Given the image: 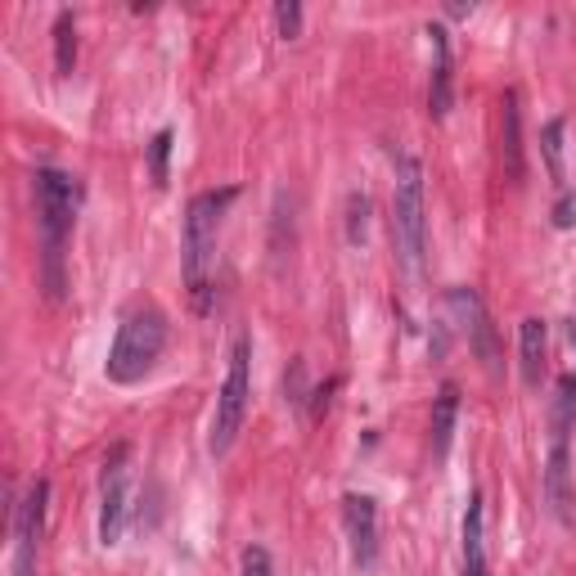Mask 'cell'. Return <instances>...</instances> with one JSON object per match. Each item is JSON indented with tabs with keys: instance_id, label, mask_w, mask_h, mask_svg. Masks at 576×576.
Segmentation results:
<instances>
[{
	"instance_id": "52a82bcc",
	"label": "cell",
	"mask_w": 576,
	"mask_h": 576,
	"mask_svg": "<svg viewBox=\"0 0 576 576\" xmlns=\"http://www.w3.org/2000/svg\"><path fill=\"white\" fill-rule=\"evenodd\" d=\"M131 451L126 446H113L109 459H104V473H100V545L113 550L126 532V487H131Z\"/></svg>"
},
{
	"instance_id": "7c38bea8",
	"label": "cell",
	"mask_w": 576,
	"mask_h": 576,
	"mask_svg": "<svg viewBox=\"0 0 576 576\" xmlns=\"http://www.w3.org/2000/svg\"><path fill=\"white\" fill-rule=\"evenodd\" d=\"M500 163H505L509 185H522L527 154H522V104H518V90H505V100H500Z\"/></svg>"
},
{
	"instance_id": "8992f818",
	"label": "cell",
	"mask_w": 576,
	"mask_h": 576,
	"mask_svg": "<svg viewBox=\"0 0 576 576\" xmlns=\"http://www.w3.org/2000/svg\"><path fill=\"white\" fill-rule=\"evenodd\" d=\"M572 428H576V374L558 378L554 410H550V459H545V500L558 518H567L572 505Z\"/></svg>"
},
{
	"instance_id": "6da1fadb",
	"label": "cell",
	"mask_w": 576,
	"mask_h": 576,
	"mask_svg": "<svg viewBox=\"0 0 576 576\" xmlns=\"http://www.w3.org/2000/svg\"><path fill=\"white\" fill-rule=\"evenodd\" d=\"M32 195H36V225H41V288L51 302H59L68 288V244L77 225L81 185L59 167H36Z\"/></svg>"
},
{
	"instance_id": "277c9868",
	"label": "cell",
	"mask_w": 576,
	"mask_h": 576,
	"mask_svg": "<svg viewBox=\"0 0 576 576\" xmlns=\"http://www.w3.org/2000/svg\"><path fill=\"white\" fill-rule=\"evenodd\" d=\"M253 406V333H234V347H230V365H225V383L217 392V414H212V437L208 451L212 459H225L244 432Z\"/></svg>"
},
{
	"instance_id": "2e32d148",
	"label": "cell",
	"mask_w": 576,
	"mask_h": 576,
	"mask_svg": "<svg viewBox=\"0 0 576 576\" xmlns=\"http://www.w3.org/2000/svg\"><path fill=\"white\" fill-rule=\"evenodd\" d=\"M73 64H77V19H73V10H59V19H55V68H59V77H68Z\"/></svg>"
},
{
	"instance_id": "ba28073f",
	"label": "cell",
	"mask_w": 576,
	"mask_h": 576,
	"mask_svg": "<svg viewBox=\"0 0 576 576\" xmlns=\"http://www.w3.org/2000/svg\"><path fill=\"white\" fill-rule=\"evenodd\" d=\"M45 500H51V483L36 477V483L27 487V496H23V505L14 509V572L10 576H36V545H41Z\"/></svg>"
},
{
	"instance_id": "9c48e42d",
	"label": "cell",
	"mask_w": 576,
	"mask_h": 576,
	"mask_svg": "<svg viewBox=\"0 0 576 576\" xmlns=\"http://www.w3.org/2000/svg\"><path fill=\"white\" fill-rule=\"evenodd\" d=\"M343 522H347V541L356 567H374L378 558V505L369 496H343Z\"/></svg>"
},
{
	"instance_id": "7a4b0ae2",
	"label": "cell",
	"mask_w": 576,
	"mask_h": 576,
	"mask_svg": "<svg viewBox=\"0 0 576 576\" xmlns=\"http://www.w3.org/2000/svg\"><path fill=\"white\" fill-rule=\"evenodd\" d=\"M239 199V189H208L195 195L185 208V234H180V275L195 298V311H212V279H217V248H221V221L225 208Z\"/></svg>"
},
{
	"instance_id": "ac0fdd59",
	"label": "cell",
	"mask_w": 576,
	"mask_h": 576,
	"mask_svg": "<svg viewBox=\"0 0 576 576\" xmlns=\"http://www.w3.org/2000/svg\"><path fill=\"white\" fill-rule=\"evenodd\" d=\"M171 131H158L154 144H149V171H154V185H167V158H171Z\"/></svg>"
},
{
	"instance_id": "5bb4252c",
	"label": "cell",
	"mask_w": 576,
	"mask_h": 576,
	"mask_svg": "<svg viewBox=\"0 0 576 576\" xmlns=\"http://www.w3.org/2000/svg\"><path fill=\"white\" fill-rule=\"evenodd\" d=\"M464 576H487V532H483V491L464 509Z\"/></svg>"
},
{
	"instance_id": "7402d4cb",
	"label": "cell",
	"mask_w": 576,
	"mask_h": 576,
	"mask_svg": "<svg viewBox=\"0 0 576 576\" xmlns=\"http://www.w3.org/2000/svg\"><path fill=\"white\" fill-rule=\"evenodd\" d=\"M572 212H576V199L563 189V195H558V208H554V225H558V230H567V225H572Z\"/></svg>"
},
{
	"instance_id": "4fadbf2b",
	"label": "cell",
	"mask_w": 576,
	"mask_h": 576,
	"mask_svg": "<svg viewBox=\"0 0 576 576\" xmlns=\"http://www.w3.org/2000/svg\"><path fill=\"white\" fill-rule=\"evenodd\" d=\"M545 347H550L545 320H541V315H527V320L518 324V365H522V383H527V388H541Z\"/></svg>"
},
{
	"instance_id": "8fae6325",
	"label": "cell",
	"mask_w": 576,
	"mask_h": 576,
	"mask_svg": "<svg viewBox=\"0 0 576 576\" xmlns=\"http://www.w3.org/2000/svg\"><path fill=\"white\" fill-rule=\"evenodd\" d=\"M451 307H455V311L464 315V324H468L473 352L487 361V369H496V365H500V352H496V329H491V315H487L483 298H477L473 288H451Z\"/></svg>"
},
{
	"instance_id": "ffe728a7",
	"label": "cell",
	"mask_w": 576,
	"mask_h": 576,
	"mask_svg": "<svg viewBox=\"0 0 576 576\" xmlns=\"http://www.w3.org/2000/svg\"><path fill=\"white\" fill-rule=\"evenodd\" d=\"M239 576H270V554L262 545H248L239 558Z\"/></svg>"
},
{
	"instance_id": "d6986e66",
	"label": "cell",
	"mask_w": 576,
	"mask_h": 576,
	"mask_svg": "<svg viewBox=\"0 0 576 576\" xmlns=\"http://www.w3.org/2000/svg\"><path fill=\"white\" fill-rule=\"evenodd\" d=\"M275 27H279L284 41H293L302 32V5H298V0H279V5H275Z\"/></svg>"
},
{
	"instance_id": "e0dca14e",
	"label": "cell",
	"mask_w": 576,
	"mask_h": 576,
	"mask_svg": "<svg viewBox=\"0 0 576 576\" xmlns=\"http://www.w3.org/2000/svg\"><path fill=\"white\" fill-rule=\"evenodd\" d=\"M563 131H567V122L563 118H550L545 122V131H541V149H545V167H550V180L558 185V189H567V171H563Z\"/></svg>"
},
{
	"instance_id": "30bf717a",
	"label": "cell",
	"mask_w": 576,
	"mask_h": 576,
	"mask_svg": "<svg viewBox=\"0 0 576 576\" xmlns=\"http://www.w3.org/2000/svg\"><path fill=\"white\" fill-rule=\"evenodd\" d=\"M428 41H432V73H428V113L446 118L451 113V95H455V73H451V32L442 23H428Z\"/></svg>"
},
{
	"instance_id": "9a60e30c",
	"label": "cell",
	"mask_w": 576,
	"mask_h": 576,
	"mask_svg": "<svg viewBox=\"0 0 576 576\" xmlns=\"http://www.w3.org/2000/svg\"><path fill=\"white\" fill-rule=\"evenodd\" d=\"M455 419H459V388H455V383H442L437 401H432V459H446L451 455Z\"/></svg>"
},
{
	"instance_id": "44dd1931",
	"label": "cell",
	"mask_w": 576,
	"mask_h": 576,
	"mask_svg": "<svg viewBox=\"0 0 576 576\" xmlns=\"http://www.w3.org/2000/svg\"><path fill=\"white\" fill-rule=\"evenodd\" d=\"M365 212H369L365 195H352V244H361V234H365Z\"/></svg>"
},
{
	"instance_id": "5b68a950",
	"label": "cell",
	"mask_w": 576,
	"mask_h": 576,
	"mask_svg": "<svg viewBox=\"0 0 576 576\" xmlns=\"http://www.w3.org/2000/svg\"><path fill=\"white\" fill-rule=\"evenodd\" d=\"M392 234H397V253L410 275L423 270L428 253V203H423V167L419 158L401 154L397 158V185H392Z\"/></svg>"
},
{
	"instance_id": "3957f363",
	"label": "cell",
	"mask_w": 576,
	"mask_h": 576,
	"mask_svg": "<svg viewBox=\"0 0 576 576\" xmlns=\"http://www.w3.org/2000/svg\"><path fill=\"white\" fill-rule=\"evenodd\" d=\"M167 315L158 307H140L122 320L118 339L109 347V361H104V374L109 383H122V388H131V383H140L144 374H154V365L163 361L167 352Z\"/></svg>"
}]
</instances>
